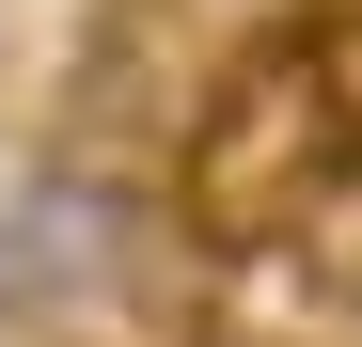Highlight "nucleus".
<instances>
[{"label":"nucleus","mask_w":362,"mask_h":347,"mask_svg":"<svg viewBox=\"0 0 362 347\" xmlns=\"http://www.w3.org/2000/svg\"><path fill=\"white\" fill-rule=\"evenodd\" d=\"M346 174H362V142H346L331 32H252V47H236V64L189 95V221H205L221 253L299 237Z\"/></svg>","instance_id":"obj_1"},{"label":"nucleus","mask_w":362,"mask_h":347,"mask_svg":"<svg viewBox=\"0 0 362 347\" xmlns=\"http://www.w3.org/2000/svg\"><path fill=\"white\" fill-rule=\"evenodd\" d=\"M173 347H268V331H173Z\"/></svg>","instance_id":"obj_3"},{"label":"nucleus","mask_w":362,"mask_h":347,"mask_svg":"<svg viewBox=\"0 0 362 347\" xmlns=\"http://www.w3.org/2000/svg\"><path fill=\"white\" fill-rule=\"evenodd\" d=\"M142 237H158V190H142V174H110V158H64V174H47V190L16 205V221H0V316L47 347V331H64V300L95 316L110 284L142 268Z\"/></svg>","instance_id":"obj_2"}]
</instances>
